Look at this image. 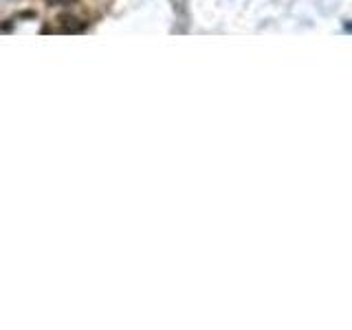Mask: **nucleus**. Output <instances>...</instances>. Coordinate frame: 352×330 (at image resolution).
<instances>
[{
	"instance_id": "1",
	"label": "nucleus",
	"mask_w": 352,
	"mask_h": 330,
	"mask_svg": "<svg viewBox=\"0 0 352 330\" xmlns=\"http://www.w3.org/2000/svg\"><path fill=\"white\" fill-rule=\"evenodd\" d=\"M60 22H62V29L66 31V33H80V31L86 29V24H81V20L77 18H71V16H66V18H60Z\"/></svg>"
},
{
	"instance_id": "4",
	"label": "nucleus",
	"mask_w": 352,
	"mask_h": 330,
	"mask_svg": "<svg viewBox=\"0 0 352 330\" xmlns=\"http://www.w3.org/2000/svg\"><path fill=\"white\" fill-rule=\"evenodd\" d=\"M11 29V24H9V20H7V24H2V27H0V31H9Z\"/></svg>"
},
{
	"instance_id": "3",
	"label": "nucleus",
	"mask_w": 352,
	"mask_h": 330,
	"mask_svg": "<svg viewBox=\"0 0 352 330\" xmlns=\"http://www.w3.org/2000/svg\"><path fill=\"white\" fill-rule=\"evenodd\" d=\"M20 16H22V18H35V11H22Z\"/></svg>"
},
{
	"instance_id": "2",
	"label": "nucleus",
	"mask_w": 352,
	"mask_h": 330,
	"mask_svg": "<svg viewBox=\"0 0 352 330\" xmlns=\"http://www.w3.org/2000/svg\"><path fill=\"white\" fill-rule=\"evenodd\" d=\"M51 7H68V5H75L77 0H47Z\"/></svg>"
}]
</instances>
